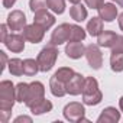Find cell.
Wrapping results in <instances>:
<instances>
[{
  "instance_id": "obj_22",
  "label": "cell",
  "mask_w": 123,
  "mask_h": 123,
  "mask_svg": "<svg viewBox=\"0 0 123 123\" xmlns=\"http://www.w3.org/2000/svg\"><path fill=\"white\" fill-rule=\"evenodd\" d=\"M110 67L114 73H122L123 71V54L122 52H111Z\"/></svg>"
},
{
  "instance_id": "obj_16",
  "label": "cell",
  "mask_w": 123,
  "mask_h": 123,
  "mask_svg": "<svg viewBox=\"0 0 123 123\" xmlns=\"http://www.w3.org/2000/svg\"><path fill=\"white\" fill-rule=\"evenodd\" d=\"M49 88L55 97H64L67 94V84L62 83L61 80H58L55 75H52L49 80Z\"/></svg>"
},
{
  "instance_id": "obj_3",
  "label": "cell",
  "mask_w": 123,
  "mask_h": 123,
  "mask_svg": "<svg viewBox=\"0 0 123 123\" xmlns=\"http://www.w3.org/2000/svg\"><path fill=\"white\" fill-rule=\"evenodd\" d=\"M56 58H58V49H56V46H54V45H46L41 52H39V55H38V64H39V70L42 71V73H46V71H49L54 65H55V61H56Z\"/></svg>"
},
{
  "instance_id": "obj_31",
  "label": "cell",
  "mask_w": 123,
  "mask_h": 123,
  "mask_svg": "<svg viewBox=\"0 0 123 123\" xmlns=\"http://www.w3.org/2000/svg\"><path fill=\"white\" fill-rule=\"evenodd\" d=\"M7 28H9V26H7V23L0 26V41H2L3 43H5V41H6V39H7V36H9V35H7Z\"/></svg>"
},
{
  "instance_id": "obj_4",
  "label": "cell",
  "mask_w": 123,
  "mask_h": 123,
  "mask_svg": "<svg viewBox=\"0 0 123 123\" xmlns=\"http://www.w3.org/2000/svg\"><path fill=\"white\" fill-rule=\"evenodd\" d=\"M84 114L86 109L81 103L73 101L64 107V117L70 122H87V119H84Z\"/></svg>"
},
{
  "instance_id": "obj_8",
  "label": "cell",
  "mask_w": 123,
  "mask_h": 123,
  "mask_svg": "<svg viewBox=\"0 0 123 123\" xmlns=\"http://www.w3.org/2000/svg\"><path fill=\"white\" fill-rule=\"evenodd\" d=\"M7 26L10 31H23L26 26V16L20 10H13L7 16Z\"/></svg>"
},
{
  "instance_id": "obj_13",
  "label": "cell",
  "mask_w": 123,
  "mask_h": 123,
  "mask_svg": "<svg viewBox=\"0 0 123 123\" xmlns=\"http://www.w3.org/2000/svg\"><path fill=\"white\" fill-rule=\"evenodd\" d=\"M65 54L68 58L78 59L86 55V46L81 42H68V45L65 46Z\"/></svg>"
},
{
  "instance_id": "obj_33",
  "label": "cell",
  "mask_w": 123,
  "mask_h": 123,
  "mask_svg": "<svg viewBox=\"0 0 123 123\" xmlns=\"http://www.w3.org/2000/svg\"><path fill=\"white\" fill-rule=\"evenodd\" d=\"M20 122H26V123H32V119L28 116H19L15 119V123H20Z\"/></svg>"
},
{
  "instance_id": "obj_10",
  "label": "cell",
  "mask_w": 123,
  "mask_h": 123,
  "mask_svg": "<svg viewBox=\"0 0 123 123\" xmlns=\"http://www.w3.org/2000/svg\"><path fill=\"white\" fill-rule=\"evenodd\" d=\"M5 45L12 52H22L25 49V36L18 33H10L5 41Z\"/></svg>"
},
{
  "instance_id": "obj_15",
  "label": "cell",
  "mask_w": 123,
  "mask_h": 123,
  "mask_svg": "<svg viewBox=\"0 0 123 123\" xmlns=\"http://www.w3.org/2000/svg\"><path fill=\"white\" fill-rule=\"evenodd\" d=\"M98 16L104 20V22H113L117 16V7L111 3H104L100 9H98Z\"/></svg>"
},
{
  "instance_id": "obj_27",
  "label": "cell",
  "mask_w": 123,
  "mask_h": 123,
  "mask_svg": "<svg viewBox=\"0 0 123 123\" xmlns=\"http://www.w3.org/2000/svg\"><path fill=\"white\" fill-rule=\"evenodd\" d=\"M48 7L54 13L61 15L65 10V0H48Z\"/></svg>"
},
{
  "instance_id": "obj_35",
  "label": "cell",
  "mask_w": 123,
  "mask_h": 123,
  "mask_svg": "<svg viewBox=\"0 0 123 123\" xmlns=\"http://www.w3.org/2000/svg\"><path fill=\"white\" fill-rule=\"evenodd\" d=\"M15 3H16V0H3V7L9 9V7H12Z\"/></svg>"
},
{
  "instance_id": "obj_9",
  "label": "cell",
  "mask_w": 123,
  "mask_h": 123,
  "mask_svg": "<svg viewBox=\"0 0 123 123\" xmlns=\"http://www.w3.org/2000/svg\"><path fill=\"white\" fill-rule=\"evenodd\" d=\"M29 86H31V90H29V98H28V101L25 103L28 107H31L33 103H36L38 100L43 98V96H45V87H43L42 83H39V81H33V83H31Z\"/></svg>"
},
{
  "instance_id": "obj_11",
  "label": "cell",
  "mask_w": 123,
  "mask_h": 123,
  "mask_svg": "<svg viewBox=\"0 0 123 123\" xmlns=\"http://www.w3.org/2000/svg\"><path fill=\"white\" fill-rule=\"evenodd\" d=\"M84 83H86V78H84L81 74H74L73 78H71V80L68 81V84H67V93L71 94V96L83 94Z\"/></svg>"
},
{
  "instance_id": "obj_34",
  "label": "cell",
  "mask_w": 123,
  "mask_h": 123,
  "mask_svg": "<svg viewBox=\"0 0 123 123\" xmlns=\"http://www.w3.org/2000/svg\"><path fill=\"white\" fill-rule=\"evenodd\" d=\"M0 58H2V68H0V70H5V67H6V62H7V56H6V54L2 51V52H0Z\"/></svg>"
},
{
  "instance_id": "obj_32",
  "label": "cell",
  "mask_w": 123,
  "mask_h": 123,
  "mask_svg": "<svg viewBox=\"0 0 123 123\" xmlns=\"http://www.w3.org/2000/svg\"><path fill=\"white\" fill-rule=\"evenodd\" d=\"M10 114H12V111H9V110H0V122H2V123H7Z\"/></svg>"
},
{
  "instance_id": "obj_18",
  "label": "cell",
  "mask_w": 123,
  "mask_h": 123,
  "mask_svg": "<svg viewBox=\"0 0 123 123\" xmlns=\"http://www.w3.org/2000/svg\"><path fill=\"white\" fill-rule=\"evenodd\" d=\"M29 109H31V111H32L33 114H36V116H38V114H43V113L51 111V110H52V103L43 97V98L38 100L36 103H33Z\"/></svg>"
},
{
  "instance_id": "obj_17",
  "label": "cell",
  "mask_w": 123,
  "mask_h": 123,
  "mask_svg": "<svg viewBox=\"0 0 123 123\" xmlns=\"http://www.w3.org/2000/svg\"><path fill=\"white\" fill-rule=\"evenodd\" d=\"M117 35L111 31H103L98 36H97V43L98 46H104V48H111L116 43Z\"/></svg>"
},
{
  "instance_id": "obj_5",
  "label": "cell",
  "mask_w": 123,
  "mask_h": 123,
  "mask_svg": "<svg viewBox=\"0 0 123 123\" xmlns=\"http://www.w3.org/2000/svg\"><path fill=\"white\" fill-rule=\"evenodd\" d=\"M86 58L88 61V65L93 68V70H100L101 65H103V54L98 48V43L94 45H88L86 46Z\"/></svg>"
},
{
  "instance_id": "obj_14",
  "label": "cell",
  "mask_w": 123,
  "mask_h": 123,
  "mask_svg": "<svg viewBox=\"0 0 123 123\" xmlns=\"http://www.w3.org/2000/svg\"><path fill=\"white\" fill-rule=\"evenodd\" d=\"M119 120H120V111L116 110L114 107H106L97 119L98 123H116Z\"/></svg>"
},
{
  "instance_id": "obj_36",
  "label": "cell",
  "mask_w": 123,
  "mask_h": 123,
  "mask_svg": "<svg viewBox=\"0 0 123 123\" xmlns=\"http://www.w3.org/2000/svg\"><path fill=\"white\" fill-rule=\"evenodd\" d=\"M117 20H119V28L123 31V13L119 15V19H117Z\"/></svg>"
},
{
  "instance_id": "obj_1",
  "label": "cell",
  "mask_w": 123,
  "mask_h": 123,
  "mask_svg": "<svg viewBox=\"0 0 123 123\" xmlns=\"http://www.w3.org/2000/svg\"><path fill=\"white\" fill-rule=\"evenodd\" d=\"M103 94L98 90V83L94 77H87L83 90V101L87 106H96L101 101Z\"/></svg>"
},
{
  "instance_id": "obj_2",
  "label": "cell",
  "mask_w": 123,
  "mask_h": 123,
  "mask_svg": "<svg viewBox=\"0 0 123 123\" xmlns=\"http://www.w3.org/2000/svg\"><path fill=\"white\" fill-rule=\"evenodd\" d=\"M16 101V90L12 81H2L0 83V110L12 111Z\"/></svg>"
},
{
  "instance_id": "obj_37",
  "label": "cell",
  "mask_w": 123,
  "mask_h": 123,
  "mask_svg": "<svg viewBox=\"0 0 123 123\" xmlns=\"http://www.w3.org/2000/svg\"><path fill=\"white\" fill-rule=\"evenodd\" d=\"M119 107H120V110L123 111V97H120V100H119Z\"/></svg>"
},
{
  "instance_id": "obj_12",
  "label": "cell",
  "mask_w": 123,
  "mask_h": 123,
  "mask_svg": "<svg viewBox=\"0 0 123 123\" xmlns=\"http://www.w3.org/2000/svg\"><path fill=\"white\" fill-rule=\"evenodd\" d=\"M33 23L42 26L45 31H48L54 23H55V18L54 15H51L49 12H46L45 9L43 10H39V12H35V18H33Z\"/></svg>"
},
{
  "instance_id": "obj_28",
  "label": "cell",
  "mask_w": 123,
  "mask_h": 123,
  "mask_svg": "<svg viewBox=\"0 0 123 123\" xmlns=\"http://www.w3.org/2000/svg\"><path fill=\"white\" fill-rule=\"evenodd\" d=\"M46 6H48V0H29V7L33 13L43 10Z\"/></svg>"
},
{
  "instance_id": "obj_7",
  "label": "cell",
  "mask_w": 123,
  "mask_h": 123,
  "mask_svg": "<svg viewBox=\"0 0 123 123\" xmlns=\"http://www.w3.org/2000/svg\"><path fill=\"white\" fill-rule=\"evenodd\" d=\"M23 36L26 41L32 42V43H39L42 39H43V35H45V29L36 23L33 25H26L23 28Z\"/></svg>"
},
{
  "instance_id": "obj_24",
  "label": "cell",
  "mask_w": 123,
  "mask_h": 123,
  "mask_svg": "<svg viewBox=\"0 0 123 123\" xmlns=\"http://www.w3.org/2000/svg\"><path fill=\"white\" fill-rule=\"evenodd\" d=\"M7 65H9V71H10L12 75L19 77V75L25 74V71H23V61H22V59H19V58H13V59L9 61V64H7Z\"/></svg>"
},
{
  "instance_id": "obj_6",
  "label": "cell",
  "mask_w": 123,
  "mask_h": 123,
  "mask_svg": "<svg viewBox=\"0 0 123 123\" xmlns=\"http://www.w3.org/2000/svg\"><path fill=\"white\" fill-rule=\"evenodd\" d=\"M70 35H71V25H68V23H61L52 32L51 39H49V43L54 45V46L62 45L67 41H70Z\"/></svg>"
},
{
  "instance_id": "obj_23",
  "label": "cell",
  "mask_w": 123,
  "mask_h": 123,
  "mask_svg": "<svg viewBox=\"0 0 123 123\" xmlns=\"http://www.w3.org/2000/svg\"><path fill=\"white\" fill-rule=\"evenodd\" d=\"M23 71H25V75L28 77H33L39 70V64H38V61L32 59V58H28L23 61Z\"/></svg>"
},
{
  "instance_id": "obj_26",
  "label": "cell",
  "mask_w": 123,
  "mask_h": 123,
  "mask_svg": "<svg viewBox=\"0 0 123 123\" xmlns=\"http://www.w3.org/2000/svg\"><path fill=\"white\" fill-rule=\"evenodd\" d=\"M75 73L73 71V68H68V67H62V68H59L54 75L58 78V80H61L62 83H65V84H68V81L73 78V75H74Z\"/></svg>"
},
{
  "instance_id": "obj_38",
  "label": "cell",
  "mask_w": 123,
  "mask_h": 123,
  "mask_svg": "<svg viewBox=\"0 0 123 123\" xmlns=\"http://www.w3.org/2000/svg\"><path fill=\"white\" fill-rule=\"evenodd\" d=\"M111 2H116L119 6H122V7H123V0H111Z\"/></svg>"
},
{
  "instance_id": "obj_25",
  "label": "cell",
  "mask_w": 123,
  "mask_h": 123,
  "mask_svg": "<svg viewBox=\"0 0 123 123\" xmlns=\"http://www.w3.org/2000/svg\"><path fill=\"white\" fill-rule=\"evenodd\" d=\"M86 38V31L78 25H71V35L70 42H81Z\"/></svg>"
},
{
  "instance_id": "obj_39",
  "label": "cell",
  "mask_w": 123,
  "mask_h": 123,
  "mask_svg": "<svg viewBox=\"0 0 123 123\" xmlns=\"http://www.w3.org/2000/svg\"><path fill=\"white\" fill-rule=\"evenodd\" d=\"M68 2H71L73 5H77V3H80V2H81V0H68Z\"/></svg>"
},
{
  "instance_id": "obj_21",
  "label": "cell",
  "mask_w": 123,
  "mask_h": 123,
  "mask_svg": "<svg viewBox=\"0 0 123 123\" xmlns=\"http://www.w3.org/2000/svg\"><path fill=\"white\" fill-rule=\"evenodd\" d=\"M70 16H71L75 22H83V20L87 18V9H86L83 5L77 3V5H74V6L70 9Z\"/></svg>"
},
{
  "instance_id": "obj_20",
  "label": "cell",
  "mask_w": 123,
  "mask_h": 123,
  "mask_svg": "<svg viewBox=\"0 0 123 123\" xmlns=\"http://www.w3.org/2000/svg\"><path fill=\"white\" fill-rule=\"evenodd\" d=\"M16 101L19 103H26L28 98H29V90H31V86L26 84V83H19L16 87Z\"/></svg>"
},
{
  "instance_id": "obj_19",
  "label": "cell",
  "mask_w": 123,
  "mask_h": 123,
  "mask_svg": "<svg viewBox=\"0 0 123 123\" xmlns=\"http://www.w3.org/2000/svg\"><path fill=\"white\" fill-rule=\"evenodd\" d=\"M87 31L91 36H98L103 32V19L100 16L90 19L88 23H87Z\"/></svg>"
},
{
  "instance_id": "obj_29",
  "label": "cell",
  "mask_w": 123,
  "mask_h": 123,
  "mask_svg": "<svg viewBox=\"0 0 123 123\" xmlns=\"http://www.w3.org/2000/svg\"><path fill=\"white\" fill-rule=\"evenodd\" d=\"M111 52H122V54H123V36L117 35L116 43L111 46Z\"/></svg>"
},
{
  "instance_id": "obj_30",
  "label": "cell",
  "mask_w": 123,
  "mask_h": 123,
  "mask_svg": "<svg viewBox=\"0 0 123 123\" xmlns=\"http://www.w3.org/2000/svg\"><path fill=\"white\" fill-rule=\"evenodd\" d=\"M86 5L91 9H100L103 5H104V0H86Z\"/></svg>"
}]
</instances>
